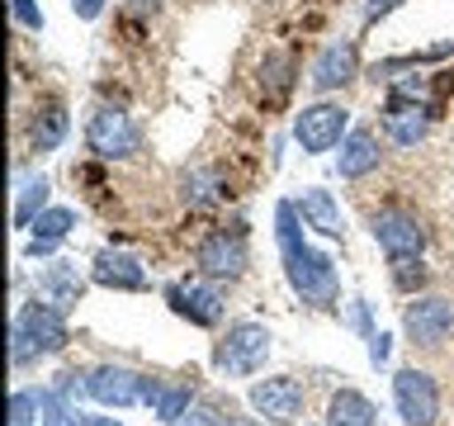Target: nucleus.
I'll use <instances>...</instances> for the list:
<instances>
[{
	"mask_svg": "<svg viewBox=\"0 0 454 426\" xmlns=\"http://www.w3.org/2000/svg\"><path fill=\"white\" fill-rule=\"evenodd\" d=\"M431 105H421V99H407V95H388V109H383V128H388V138L397 147H417L426 138V128H431Z\"/></svg>",
	"mask_w": 454,
	"mask_h": 426,
	"instance_id": "nucleus-15",
	"label": "nucleus"
},
{
	"mask_svg": "<svg viewBox=\"0 0 454 426\" xmlns=\"http://www.w3.org/2000/svg\"><path fill=\"white\" fill-rule=\"evenodd\" d=\"M105 5H109V0H71V14H76V20H99Z\"/></svg>",
	"mask_w": 454,
	"mask_h": 426,
	"instance_id": "nucleus-31",
	"label": "nucleus"
},
{
	"mask_svg": "<svg viewBox=\"0 0 454 426\" xmlns=\"http://www.w3.org/2000/svg\"><path fill=\"white\" fill-rule=\"evenodd\" d=\"M247 403L255 417H265L270 426H298L308 412V383L298 375H270L261 383H251Z\"/></svg>",
	"mask_w": 454,
	"mask_h": 426,
	"instance_id": "nucleus-9",
	"label": "nucleus"
},
{
	"mask_svg": "<svg viewBox=\"0 0 454 426\" xmlns=\"http://www.w3.org/2000/svg\"><path fill=\"white\" fill-rule=\"evenodd\" d=\"M383 152H379V133L374 128H350L346 142H340V156H336V170L346 180H364L369 170H379Z\"/></svg>",
	"mask_w": 454,
	"mask_h": 426,
	"instance_id": "nucleus-18",
	"label": "nucleus"
},
{
	"mask_svg": "<svg viewBox=\"0 0 454 426\" xmlns=\"http://www.w3.org/2000/svg\"><path fill=\"white\" fill-rule=\"evenodd\" d=\"M71 227H76V209L57 204L48 213H38V223L28 227V233H34V241H52V247H62V241L71 237Z\"/></svg>",
	"mask_w": 454,
	"mask_h": 426,
	"instance_id": "nucleus-23",
	"label": "nucleus"
},
{
	"mask_svg": "<svg viewBox=\"0 0 454 426\" xmlns=\"http://www.w3.org/2000/svg\"><path fill=\"white\" fill-rule=\"evenodd\" d=\"M180 426H227V407L213 403V398H204V403H194L190 412H184Z\"/></svg>",
	"mask_w": 454,
	"mask_h": 426,
	"instance_id": "nucleus-28",
	"label": "nucleus"
},
{
	"mask_svg": "<svg viewBox=\"0 0 454 426\" xmlns=\"http://www.w3.org/2000/svg\"><path fill=\"white\" fill-rule=\"evenodd\" d=\"M223 190H218V176L213 170H204V166H194V170H184L180 176V199L190 209H204V204H213Z\"/></svg>",
	"mask_w": 454,
	"mask_h": 426,
	"instance_id": "nucleus-24",
	"label": "nucleus"
},
{
	"mask_svg": "<svg viewBox=\"0 0 454 426\" xmlns=\"http://www.w3.org/2000/svg\"><path fill=\"white\" fill-rule=\"evenodd\" d=\"M393 407L403 426H440V412H445V398H440V383L431 369L421 365H403L393 375Z\"/></svg>",
	"mask_w": 454,
	"mask_h": 426,
	"instance_id": "nucleus-7",
	"label": "nucleus"
},
{
	"mask_svg": "<svg viewBox=\"0 0 454 426\" xmlns=\"http://www.w3.org/2000/svg\"><path fill=\"white\" fill-rule=\"evenodd\" d=\"M270 327L255 322V318H241V322H227V332L218 336L213 346V369L223 379H251L261 375L265 360H270Z\"/></svg>",
	"mask_w": 454,
	"mask_h": 426,
	"instance_id": "nucleus-3",
	"label": "nucleus"
},
{
	"mask_svg": "<svg viewBox=\"0 0 454 426\" xmlns=\"http://www.w3.org/2000/svg\"><path fill=\"white\" fill-rule=\"evenodd\" d=\"M161 389V379L142 375V369H128V365H95L81 375V393L95 398L99 407H137V403H152V393Z\"/></svg>",
	"mask_w": 454,
	"mask_h": 426,
	"instance_id": "nucleus-4",
	"label": "nucleus"
},
{
	"mask_svg": "<svg viewBox=\"0 0 454 426\" xmlns=\"http://www.w3.org/2000/svg\"><path fill=\"white\" fill-rule=\"evenodd\" d=\"M374 422H379V407L360 389H336L326 398V426H374Z\"/></svg>",
	"mask_w": 454,
	"mask_h": 426,
	"instance_id": "nucleus-20",
	"label": "nucleus"
},
{
	"mask_svg": "<svg viewBox=\"0 0 454 426\" xmlns=\"http://www.w3.org/2000/svg\"><path fill=\"white\" fill-rule=\"evenodd\" d=\"M52 209V185L34 176V180H24L20 185V199H14V227H34L38 223V213H48Z\"/></svg>",
	"mask_w": 454,
	"mask_h": 426,
	"instance_id": "nucleus-22",
	"label": "nucleus"
},
{
	"mask_svg": "<svg viewBox=\"0 0 454 426\" xmlns=\"http://www.w3.org/2000/svg\"><path fill=\"white\" fill-rule=\"evenodd\" d=\"M289 71H294V62H289L284 52H270V57H265V67H261V81H270V95H275V99H279V95L294 85V76H289Z\"/></svg>",
	"mask_w": 454,
	"mask_h": 426,
	"instance_id": "nucleus-27",
	"label": "nucleus"
},
{
	"mask_svg": "<svg viewBox=\"0 0 454 426\" xmlns=\"http://www.w3.org/2000/svg\"><path fill=\"white\" fill-rule=\"evenodd\" d=\"M14 20H20V28H28V34H43V10L38 0H10Z\"/></svg>",
	"mask_w": 454,
	"mask_h": 426,
	"instance_id": "nucleus-29",
	"label": "nucleus"
},
{
	"mask_svg": "<svg viewBox=\"0 0 454 426\" xmlns=\"http://www.w3.org/2000/svg\"><path fill=\"white\" fill-rule=\"evenodd\" d=\"M227 426H261V422H251V417H227Z\"/></svg>",
	"mask_w": 454,
	"mask_h": 426,
	"instance_id": "nucleus-33",
	"label": "nucleus"
},
{
	"mask_svg": "<svg viewBox=\"0 0 454 426\" xmlns=\"http://www.w3.org/2000/svg\"><path fill=\"white\" fill-rule=\"evenodd\" d=\"M403 336L411 351H440L454 336V298L450 294H411L403 304Z\"/></svg>",
	"mask_w": 454,
	"mask_h": 426,
	"instance_id": "nucleus-5",
	"label": "nucleus"
},
{
	"mask_svg": "<svg viewBox=\"0 0 454 426\" xmlns=\"http://www.w3.org/2000/svg\"><path fill=\"white\" fill-rule=\"evenodd\" d=\"M166 304L176 318H184L190 327H218L227 318V304H223V284L208 280V275H184V280H170L166 284Z\"/></svg>",
	"mask_w": 454,
	"mask_h": 426,
	"instance_id": "nucleus-10",
	"label": "nucleus"
},
{
	"mask_svg": "<svg viewBox=\"0 0 454 426\" xmlns=\"http://www.w3.org/2000/svg\"><path fill=\"white\" fill-rule=\"evenodd\" d=\"M298 204V218H303L312 233H322V237H346V213H340V204H336V194L332 190H322V185H312V190H303L294 199Z\"/></svg>",
	"mask_w": 454,
	"mask_h": 426,
	"instance_id": "nucleus-17",
	"label": "nucleus"
},
{
	"mask_svg": "<svg viewBox=\"0 0 454 426\" xmlns=\"http://www.w3.org/2000/svg\"><path fill=\"white\" fill-rule=\"evenodd\" d=\"M388 355H393V336L374 332V336H369V365H388Z\"/></svg>",
	"mask_w": 454,
	"mask_h": 426,
	"instance_id": "nucleus-30",
	"label": "nucleus"
},
{
	"mask_svg": "<svg viewBox=\"0 0 454 426\" xmlns=\"http://www.w3.org/2000/svg\"><path fill=\"white\" fill-rule=\"evenodd\" d=\"M34 294H43L48 304H57V308L71 312V308L81 304V294H85V275L76 270V261H52V265L38 270Z\"/></svg>",
	"mask_w": 454,
	"mask_h": 426,
	"instance_id": "nucleus-16",
	"label": "nucleus"
},
{
	"mask_svg": "<svg viewBox=\"0 0 454 426\" xmlns=\"http://www.w3.org/2000/svg\"><path fill=\"white\" fill-rule=\"evenodd\" d=\"M152 417L161 422V426H180L184 422V412L194 407V383H184V379H161V389L152 393Z\"/></svg>",
	"mask_w": 454,
	"mask_h": 426,
	"instance_id": "nucleus-21",
	"label": "nucleus"
},
{
	"mask_svg": "<svg viewBox=\"0 0 454 426\" xmlns=\"http://www.w3.org/2000/svg\"><path fill=\"white\" fill-rule=\"evenodd\" d=\"M90 284H99V289H114V294H142V289H152V280H147V265L137 261V256H128V251H95V261H90Z\"/></svg>",
	"mask_w": 454,
	"mask_h": 426,
	"instance_id": "nucleus-14",
	"label": "nucleus"
},
{
	"mask_svg": "<svg viewBox=\"0 0 454 426\" xmlns=\"http://www.w3.org/2000/svg\"><path fill=\"white\" fill-rule=\"evenodd\" d=\"M355 76H360V48H355V38H332V43L317 52V62H312L308 85H312L317 95H326V91L350 85Z\"/></svg>",
	"mask_w": 454,
	"mask_h": 426,
	"instance_id": "nucleus-13",
	"label": "nucleus"
},
{
	"mask_svg": "<svg viewBox=\"0 0 454 426\" xmlns=\"http://www.w3.org/2000/svg\"><path fill=\"white\" fill-rule=\"evenodd\" d=\"M67 109H62V99H48V105H38L34 109V119H28V142H34V152H57L67 142Z\"/></svg>",
	"mask_w": 454,
	"mask_h": 426,
	"instance_id": "nucleus-19",
	"label": "nucleus"
},
{
	"mask_svg": "<svg viewBox=\"0 0 454 426\" xmlns=\"http://www.w3.org/2000/svg\"><path fill=\"white\" fill-rule=\"evenodd\" d=\"M393 265V289L397 294H426V284H431V265H421V256L417 261H388Z\"/></svg>",
	"mask_w": 454,
	"mask_h": 426,
	"instance_id": "nucleus-25",
	"label": "nucleus"
},
{
	"mask_svg": "<svg viewBox=\"0 0 454 426\" xmlns=\"http://www.w3.org/2000/svg\"><path fill=\"white\" fill-rule=\"evenodd\" d=\"M303 218H298V204L284 199L275 209V237H279V256H284V275H289V289L312 308H332L340 298V275L332 265V256L317 251L303 237Z\"/></svg>",
	"mask_w": 454,
	"mask_h": 426,
	"instance_id": "nucleus-1",
	"label": "nucleus"
},
{
	"mask_svg": "<svg viewBox=\"0 0 454 426\" xmlns=\"http://www.w3.org/2000/svg\"><path fill=\"white\" fill-rule=\"evenodd\" d=\"M71 341L67 332V308L48 304L43 294H34L28 304H20V312H14V327H10V360L14 369L34 365V360H48V355H57Z\"/></svg>",
	"mask_w": 454,
	"mask_h": 426,
	"instance_id": "nucleus-2",
	"label": "nucleus"
},
{
	"mask_svg": "<svg viewBox=\"0 0 454 426\" xmlns=\"http://www.w3.org/2000/svg\"><path fill=\"white\" fill-rule=\"evenodd\" d=\"M251 265V241H247V227H213V233L199 237L194 247V270L218 284H237Z\"/></svg>",
	"mask_w": 454,
	"mask_h": 426,
	"instance_id": "nucleus-6",
	"label": "nucleus"
},
{
	"mask_svg": "<svg viewBox=\"0 0 454 426\" xmlns=\"http://www.w3.org/2000/svg\"><path fill=\"white\" fill-rule=\"evenodd\" d=\"M43 407H48V403H43V389H20V393H14V403H10V412H14L10 426H38Z\"/></svg>",
	"mask_w": 454,
	"mask_h": 426,
	"instance_id": "nucleus-26",
	"label": "nucleus"
},
{
	"mask_svg": "<svg viewBox=\"0 0 454 426\" xmlns=\"http://www.w3.org/2000/svg\"><path fill=\"white\" fill-rule=\"evenodd\" d=\"M369 233H374L379 251L388 256V261H417L426 251V223L403 204H383V209L369 213Z\"/></svg>",
	"mask_w": 454,
	"mask_h": 426,
	"instance_id": "nucleus-8",
	"label": "nucleus"
},
{
	"mask_svg": "<svg viewBox=\"0 0 454 426\" xmlns=\"http://www.w3.org/2000/svg\"><path fill=\"white\" fill-rule=\"evenodd\" d=\"M85 147H90L99 162H123V156H137L142 152V133L133 123V114L114 109V105H99L85 123Z\"/></svg>",
	"mask_w": 454,
	"mask_h": 426,
	"instance_id": "nucleus-12",
	"label": "nucleus"
},
{
	"mask_svg": "<svg viewBox=\"0 0 454 426\" xmlns=\"http://www.w3.org/2000/svg\"><path fill=\"white\" fill-rule=\"evenodd\" d=\"M397 5H403V0H364V20L374 24V20H383V14L397 10Z\"/></svg>",
	"mask_w": 454,
	"mask_h": 426,
	"instance_id": "nucleus-32",
	"label": "nucleus"
},
{
	"mask_svg": "<svg viewBox=\"0 0 454 426\" xmlns=\"http://www.w3.org/2000/svg\"><path fill=\"white\" fill-rule=\"evenodd\" d=\"M346 133H350V109L332 105V99H317V105H303L294 114V142L308 156H322V152L340 147Z\"/></svg>",
	"mask_w": 454,
	"mask_h": 426,
	"instance_id": "nucleus-11",
	"label": "nucleus"
},
{
	"mask_svg": "<svg viewBox=\"0 0 454 426\" xmlns=\"http://www.w3.org/2000/svg\"><path fill=\"white\" fill-rule=\"evenodd\" d=\"M308 426H326V422H308Z\"/></svg>",
	"mask_w": 454,
	"mask_h": 426,
	"instance_id": "nucleus-34",
	"label": "nucleus"
}]
</instances>
